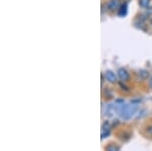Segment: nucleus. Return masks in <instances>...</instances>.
<instances>
[{
    "instance_id": "10",
    "label": "nucleus",
    "mask_w": 152,
    "mask_h": 151,
    "mask_svg": "<svg viewBox=\"0 0 152 151\" xmlns=\"http://www.w3.org/2000/svg\"><path fill=\"white\" fill-rule=\"evenodd\" d=\"M148 75H149V73L147 71H145V70H141V71L139 72V76H141L142 78H146Z\"/></svg>"
},
{
    "instance_id": "7",
    "label": "nucleus",
    "mask_w": 152,
    "mask_h": 151,
    "mask_svg": "<svg viewBox=\"0 0 152 151\" xmlns=\"http://www.w3.org/2000/svg\"><path fill=\"white\" fill-rule=\"evenodd\" d=\"M127 11H128V7H127V4H123V5L120 7L119 15L120 16H125L127 14Z\"/></svg>"
},
{
    "instance_id": "12",
    "label": "nucleus",
    "mask_w": 152,
    "mask_h": 151,
    "mask_svg": "<svg viewBox=\"0 0 152 151\" xmlns=\"http://www.w3.org/2000/svg\"><path fill=\"white\" fill-rule=\"evenodd\" d=\"M149 84H150V87L152 88V77H151V79H150V82H149Z\"/></svg>"
},
{
    "instance_id": "2",
    "label": "nucleus",
    "mask_w": 152,
    "mask_h": 151,
    "mask_svg": "<svg viewBox=\"0 0 152 151\" xmlns=\"http://www.w3.org/2000/svg\"><path fill=\"white\" fill-rule=\"evenodd\" d=\"M111 133V125H110V122H104L102 124V139H104L105 137L110 135Z\"/></svg>"
},
{
    "instance_id": "6",
    "label": "nucleus",
    "mask_w": 152,
    "mask_h": 151,
    "mask_svg": "<svg viewBox=\"0 0 152 151\" xmlns=\"http://www.w3.org/2000/svg\"><path fill=\"white\" fill-rule=\"evenodd\" d=\"M104 77H105V79H107L109 82H111V83H115V82H117L116 74H115L113 71H111V70H107V71L104 73Z\"/></svg>"
},
{
    "instance_id": "5",
    "label": "nucleus",
    "mask_w": 152,
    "mask_h": 151,
    "mask_svg": "<svg viewBox=\"0 0 152 151\" xmlns=\"http://www.w3.org/2000/svg\"><path fill=\"white\" fill-rule=\"evenodd\" d=\"M117 112L116 109V107H115V104H110L107 106V108H105V111H104V115L107 117V118H111V117L114 116V114Z\"/></svg>"
},
{
    "instance_id": "1",
    "label": "nucleus",
    "mask_w": 152,
    "mask_h": 151,
    "mask_svg": "<svg viewBox=\"0 0 152 151\" xmlns=\"http://www.w3.org/2000/svg\"><path fill=\"white\" fill-rule=\"evenodd\" d=\"M138 109H139V104L136 103V101H132L129 104H124L123 108L120 109L118 113L125 120H129V119H131L136 114Z\"/></svg>"
},
{
    "instance_id": "9",
    "label": "nucleus",
    "mask_w": 152,
    "mask_h": 151,
    "mask_svg": "<svg viewBox=\"0 0 152 151\" xmlns=\"http://www.w3.org/2000/svg\"><path fill=\"white\" fill-rule=\"evenodd\" d=\"M149 3H150V0H140V5L144 8L149 6Z\"/></svg>"
},
{
    "instance_id": "11",
    "label": "nucleus",
    "mask_w": 152,
    "mask_h": 151,
    "mask_svg": "<svg viewBox=\"0 0 152 151\" xmlns=\"http://www.w3.org/2000/svg\"><path fill=\"white\" fill-rule=\"evenodd\" d=\"M147 133H148L149 135H150L151 137H152V125H151V126H149V127L147 128Z\"/></svg>"
},
{
    "instance_id": "8",
    "label": "nucleus",
    "mask_w": 152,
    "mask_h": 151,
    "mask_svg": "<svg viewBox=\"0 0 152 151\" xmlns=\"http://www.w3.org/2000/svg\"><path fill=\"white\" fill-rule=\"evenodd\" d=\"M105 151H120V148H119V146L116 144H110L107 147Z\"/></svg>"
},
{
    "instance_id": "3",
    "label": "nucleus",
    "mask_w": 152,
    "mask_h": 151,
    "mask_svg": "<svg viewBox=\"0 0 152 151\" xmlns=\"http://www.w3.org/2000/svg\"><path fill=\"white\" fill-rule=\"evenodd\" d=\"M118 76H119V78L121 79L122 81H128L130 79L129 72L127 71L126 69H124V68H120V69L118 70Z\"/></svg>"
},
{
    "instance_id": "4",
    "label": "nucleus",
    "mask_w": 152,
    "mask_h": 151,
    "mask_svg": "<svg viewBox=\"0 0 152 151\" xmlns=\"http://www.w3.org/2000/svg\"><path fill=\"white\" fill-rule=\"evenodd\" d=\"M107 7L109 10L111 11H115L116 9H118L120 6V0H110L107 3Z\"/></svg>"
},
{
    "instance_id": "13",
    "label": "nucleus",
    "mask_w": 152,
    "mask_h": 151,
    "mask_svg": "<svg viewBox=\"0 0 152 151\" xmlns=\"http://www.w3.org/2000/svg\"><path fill=\"white\" fill-rule=\"evenodd\" d=\"M151 24H152V18H151Z\"/></svg>"
}]
</instances>
